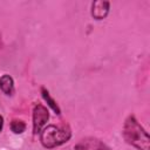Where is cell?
Instances as JSON below:
<instances>
[{"label":"cell","instance_id":"1","mask_svg":"<svg viewBox=\"0 0 150 150\" xmlns=\"http://www.w3.org/2000/svg\"><path fill=\"white\" fill-rule=\"evenodd\" d=\"M123 137L127 143L137 148L138 150H149L150 149V138L144 128L137 122L134 116H129L123 127Z\"/></svg>","mask_w":150,"mask_h":150},{"label":"cell","instance_id":"2","mask_svg":"<svg viewBox=\"0 0 150 150\" xmlns=\"http://www.w3.org/2000/svg\"><path fill=\"white\" fill-rule=\"evenodd\" d=\"M71 136L70 129L68 127H56L48 125L41 131V143L46 148H55L66 143Z\"/></svg>","mask_w":150,"mask_h":150},{"label":"cell","instance_id":"3","mask_svg":"<svg viewBox=\"0 0 150 150\" xmlns=\"http://www.w3.org/2000/svg\"><path fill=\"white\" fill-rule=\"evenodd\" d=\"M49 118V111L42 104H36L33 109V131L38 134L41 131V128L47 123Z\"/></svg>","mask_w":150,"mask_h":150},{"label":"cell","instance_id":"4","mask_svg":"<svg viewBox=\"0 0 150 150\" xmlns=\"http://www.w3.org/2000/svg\"><path fill=\"white\" fill-rule=\"evenodd\" d=\"M109 12V2L104 0L94 1L91 5V15L96 20H102L108 15Z\"/></svg>","mask_w":150,"mask_h":150},{"label":"cell","instance_id":"5","mask_svg":"<svg viewBox=\"0 0 150 150\" xmlns=\"http://www.w3.org/2000/svg\"><path fill=\"white\" fill-rule=\"evenodd\" d=\"M0 89L6 95H12L14 93V81L9 75L5 74L0 77Z\"/></svg>","mask_w":150,"mask_h":150},{"label":"cell","instance_id":"6","mask_svg":"<svg viewBox=\"0 0 150 150\" xmlns=\"http://www.w3.org/2000/svg\"><path fill=\"white\" fill-rule=\"evenodd\" d=\"M41 93H42V97L45 98V101L48 103V105L55 111V114H57V115H60V108H59V105H57V103L50 97V95H49V93H48V90H46L45 88H41Z\"/></svg>","mask_w":150,"mask_h":150},{"label":"cell","instance_id":"7","mask_svg":"<svg viewBox=\"0 0 150 150\" xmlns=\"http://www.w3.org/2000/svg\"><path fill=\"white\" fill-rule=\"evenodd\" d=\"M11 129L14 134H22L26 129V124L21 120H13L11 123Z\"/></svg>","mask_w":150,"mask_h":150},{"label":"cell","instance_id":"8","mask_svg":"<svg viewBox=\"0 0 150 150\" xmlns=\"http://www.w3.org/2000/svg\"><path fill=\"white\" fill-rule=\"evenodd\" d=\"M2 125H4V118H2V116L0 115V131L2 130Z\"/></svg>","mask_w":150,"mask_h":150}]
</instances>
